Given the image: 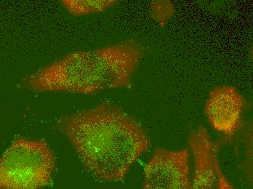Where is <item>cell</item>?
I'll return each instance as SVG.
<instances>
[{
	"instance_id": "cell-7",
	"label": "cell",
	"mask_w": 253,
	"mask_h": 189,
	"mask_svg": "<svg viewBox=\"0 0 253 189\" xmlns=\"http://www.w3.org/2000/svg\"><path fill=\"white\" fill-rule=\"evenodd\" d=\"M61 3L72 15H83L100 13L112 7L114 0H63Z\"/></svg>"
},
{
	"instance_id": "cell-6",
	"label": "cell",
	"mask_w": 253,
	"mask_h": 189,
	"mask_svg": "<svg viewBox=\"0 0 253 189\" xmlns=\"http://www.w3.org/2000/svg\"><path fill=\"white\" fill-rule=\"evenodd\" d=\"M189 145L194 163L191 189H215L217 148L205 126L200 125L190 133Z\"/></svg>"
},
{
	"instance_id": "cell-2",
	"label": "cell",
	"mask_w": 253,
	"mask_h": 189,
	"mask_svg": "<svg viewBox=\"0 0 253 189\" xmlns=\"http://www.w3.org/2000/svg\"><path fill=\"white\" fill-rule=\"evenodd\" d=\"M144 55L138 41L126 39L106 47L77 51L42 68L24 81L34 92L94 94L132 83Z\"/></svg>"
},
{
	"instance_id": "cell-1",
	"label": "cell",
	"mask_w": 253,
	"mask_h": 189,
	"mask_svg": "<svg viewBox=\"0 0 253 189\" xmlns=\"http://www.w3.org/2000/svg\"><path fill=\"white\" fill-rule=\"evenodd\" d=\"M57 126L86 172L100 182L123 181L152 146L139 122L112 103L63 116Z\"/></svg>"
},
{
	"instance_id": "cell-3",
	"label": "cell",
	"mask_w": 253,
	"mask_h": 189,
	"mask_svg": "<svg viewBox=\"0 0 253 189\" xmlns=\"http://www.w3.org/2000/svg\"><path fill=\"white\" fill-rule=\"evenodd\" d=\"M55 169V155L45 141L18 138L0 158V189L44 188Z\"/></svg>"
},
{
	"instance_id": "cell-8",
	"label": "cell",
	"mask_w": 253,
	"mask_h": 189,
	"mask_svg": "<svg viewBox=\"0 0 253 189\" xmlns=\"http://www.w3.org/2000/svg\"><path fill=\"white\" fill-rule=\"evenodd\" d=\"M216 189H236L222 171L218 162L216 164Z\"/></svg>"
},
{
	"instance_id": "cell-4",
	"label": "cell",
	"mask_w": 253,
	"mask_h": 189,
	"mask_svg": "<svg viewBox=\"0 0 253 189\" xmlns=\"http://www.w3.org/2000/svg\"><path fill=\"white\" fill-rule=\"evenodd\" d=\"M189 161V149H156L145 167L140 189H191Z\"/></svg>"
},
{
	"instance_id": "cell-5",
	"label": "cell",
	"mask_w": 253,
	"mask_h": 189,
	"mask_svg": "<svg viewBox=\"0 0 253 189\" xmlns=\"http://www.w3.org/2000/svg\"><path fill=\"white\" fill-rule=\"evenodd\" d=\"M248 107V101L235 87L218 86L210 92L205 113L214 130L231 136L240 130L242 115Z\"/></svg>"
}]
</instances>
